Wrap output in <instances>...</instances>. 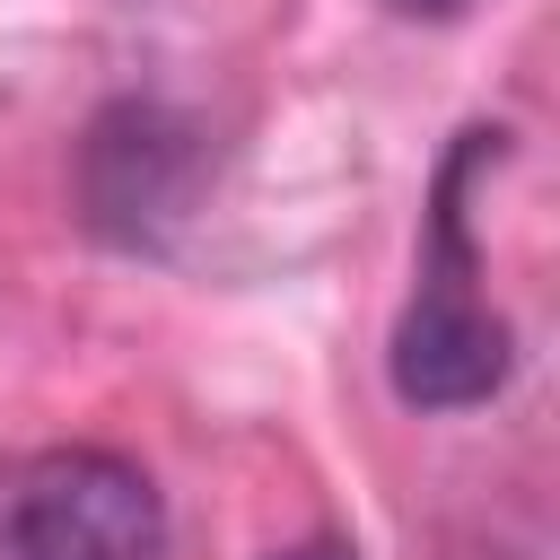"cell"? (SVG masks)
<instances>
[{"mask_svg":"<svg viewBox=\"0 0 560 560\" xmlns=\"http://www.w3.org/2000/svg\"><path fill=\"white\" fill-rule=\"evenodd\" d=\"M499 158V131H464L446 175H438V219H429V262L420 289L394 324V394L420 411H472L508 385V324L481 298V254H472V184Z\"/></svg>","mask_w":560,"mask_h":560,"instance_id":"obj_1","label":"cell"},{"mask_svg":"<svg viewBox=\"0 0 560 560\" xmlns=\"http://www.w3.org/2000/svg\"><path fill=\"white\" fill-rule=\"evenodd\" d=\"M0 560H166V499L131 455L35 446L0 464Z\"/></svg>","mask_w":560,"mask_h":560,"instance_id":"obj_2","label":"cell"},{"mask_svg":"<svg viewBox=\"0 0 560 560\" xmlns=\"http://www.w3.org/2000/svg\"><path fill=\"white\" fill-rule=\"evenodd\" d=\"M271 560H359L350 542H332V534H315V542H289V551H271Z\"/></svg>","mask_w":560,"mask_h":560,"instance_id":"obj_3","label":"cell"},{"mask_svg":"<svg viewBox=\"0 0 560 560\" xmlns=\"http://www.w3.org/2000/svg\"><path fill=\"white\" fill-rule=\"evenodd\" d=\"M394 9H429V18H446V9H464V0H394Z\"/></svg>","mask_w":560,"mask_h":560,"instance_id":"obj_4","label":"cell"}]
</instances>
